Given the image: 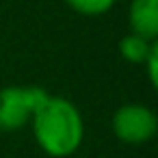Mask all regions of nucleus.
Instances as JSON below:
<instances>
[{
	"mask_svg": "<svg viewBox=\"0 0 158 158\" xmlns=\"http://www.w3.org/2000/svg\"><path fill=\"white\" fill-rule=\"evenodd\" d=\"M145 69H147V80H149V85L152 87H156L158 85V44L152 48V52L147 54V59H145Z\"/></svg>",
	"mask_w": 158,
	"mask_h": 158,
	"instance_id": "obj_7",
	"label": "nucleus"
},
{
	"mask_svg": "<svg viewBox=\"0 0 158 158\" xmlns=\"http://www.w3.org/2000/svg\"><path fill=\"white\" fill-rule=\"evenodd\" d=\"M50 93L37 85H9L0 89V132H18L31 126Z\"/></svg>",
	"mask_w": 158,
	"mask_h": 158,
	"instance_id": "obj_2",
	"label": "nucleus"
},
{
	"mask_svg": "<svg viewBox=\"0 0 158 158\" xmlns=\"http://www.w3.org/2000/svg\"><path fill=\"white\" fill-rule=\"evenodd\" d=\"M110 130L119 143L126 145H145L158 132V117L156 113L139 102L121 104L110 119Z\"/></svg>",
	"mask_w": 158,
	"mask_h": 158,
	"instance_id": "obj_3",
	"label": "nucleus"
},
{
	"mask_svg": "<svg viewBox=\"0 0 158 158\" xmlns=\"http://www.w3.org/2000/svg\"><path fill=\"white\" fill-rule=\"evenodd\" d=\"M156 46V41H149L141 35H134V33H128L126 37L119 39V54L123 61L132 63V65H143L147 54L152 52V48Z\"/></svg>",
	"mask_w": 158,
	"mask_h": 158,
	"instance_id": "obj_5",
	"label": "nucleus"
},
{
	"mask_svg": "<svg viewBox=\"0 0 158 158\" xmlns=\"http://www.w3.org/2000/svg\"><path fill=\"white\" fill-rule=\"evenodd\" d=\"M117 0H65V5L85 18H100L104 13H108L115 7Z\"/></svg>",
	"mask_w": 158,
	"mask_h": 158,
	"instance_id": "obj_6",
	"label": "nucleus"
},
{
	"mask_svg": "<svg viewBox=\"0 0 158 158\" xmlns=\"http://www.w3.org/2000/svg\"><path fill=\"white\" fill-rule=\"evenodd\" d=\"M31 128L37 147L50 158H69L85 141L82 113L63 95L50 93L35 113Z\"/></svg>",
	"mask_w": 158,
	"mask_h": 158,
	"instance_id": "obj_1",
	"label": "nucleus"
},
{
	"mask_svg": "<svg viewBox=\"0 0 158 158\" xmlns=\"http://www.w3.org/2000/svg\"><path fill=\"white\" fill-rule=\"evenodd\" d=\"M130 33L141 35L149 41L158 37V0H130L128 7Z\"/></svg>",
	"mask_w": 158,
	"mask_h": 158,
	"instance_id": "obj_4",
	"label": "nucleus"
}]
</instances>
